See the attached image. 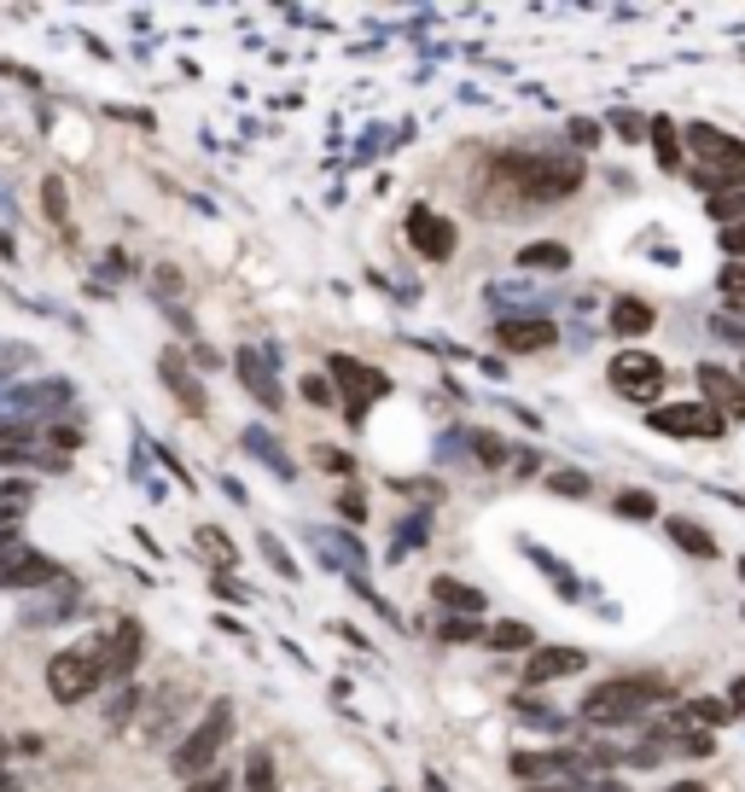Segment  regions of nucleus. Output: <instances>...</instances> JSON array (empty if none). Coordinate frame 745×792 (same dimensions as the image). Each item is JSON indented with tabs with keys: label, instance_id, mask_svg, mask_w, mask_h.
Returning <instances> with one entry per match:
<instances>
[{
	"label": "nucleus",
	"instance_id": "412c9836",
	"mask_svg": "<svg viewBox=\"0 0 745 792\" xmlns=\"http://www.w3.org/2000/svg\"><path fill=\"white\" fill-rule=\"evenodd\" d=\"M245 792H280L268 746H251V751H245Z\"/></svg>",
	"mask_w": 745,
	"mask_h": 792
},
{
	"label": "nucleus",
	"instance_id": "f704fd0d",
	"mask_svg": "<svg viewBox=\"0 0 745 792\" xmlns=\"http://www.w3.org/2000/svg\"><path fill=\"white\" fill-rule=\"evenodd\" d=\"M612 129L624 134V140H647V134H640V129H647V117H635V111H617V117H612Z\"/></svg>",
	"mask_w": 745,
	"mask_h": 792
},
{
	"label": "nucleus",
	"instance_id": "ea45409f",
	"mask_svg": "<svg viewBox=\"0 0 745 792\" xmlns=\"http://www.w3.org/2000/svg\"><path fill=\"white\" fill-rule=\"evenodd\" d=\"M0 76H18L24 88H41V76H35L30 65H12V58H0Z\"/></svg>",
	"mask_w": 745,
	"mask_h": 792
},
{
	"label": "nucleus",
	"instance_id": "ddd939ff",
	"mask_svg": "<svg viewBox=\"0 0 745 792\" xmlns=\"http://www.w3.org/2000/svg\"><path fill=\"white\" fill-rule=\"evenodd\" d=\"M553 338H559V327H553V321H542V315H512V321H501V327H495V344H501V350H512V356L548 350Z\"/></svg>",
	"mask_w": 745,
	"mask_h": 792
},
{
	"label": "nucleus",
	"instance_id": "6ab92c4d",
	"mask_svg": "<svg viewBox=\"0 0 745 792\" xmlns=\"http://www.w3.org/2000/svg\"><path fill=\"white\" fill-rule=\"evenodd\" d=\"M670 542H676V547H688L693 560H716V554H722L716 536L705 531V524H693V519H670Z\"/></svg>",
	"mask_w": 745,
	"mask_h": 792
},
{
	"label": "nucleus",
	"instance_id": "a19ab883",
	"mask_svg": "<svg viewBox=\"0 0 745 792\" xmlns=\"http://www.w3.org/2000/svg\"><path fill=\"white\" fill-rule=\"evenodd\" d=\"M227 786H234V781H227V775H216V769H210V775H198V781L186 786V792H227Z\"/></svg>",
	"mask_w": 745,
	"mask_h": 792
},
{
	"label": "nucleus",
	"instance_id": "a878e982",
	"mask_svg": "<svg viewBox=\"0 0 745 792\" xmlns=\"http://www.w3.org/2000/svg\"><path fill=\"white\" fill-rule=\"evenodd\" d=\"M652 147H658V164H665V170H676V158H681V140H676V123H670V117H652Z\"/></svg>",
	"mask_w": 745,
	"mask_h": 792
},
{
	"label": "nucleus",
	"instance_id": "2f4dec72",
	"mask_svg": "<svg viewBox=\"0 0 745 792\" xmlns=\"http://www.w3.org/2000/svg\"><path fill=\"white\" fill-rule=\"evenodd\" d=\"M303 397L315 402V409H333V402H338V391H333V379H326V373H309L303 379Z\"/></svg>",
	"mask_w": 745,
	"mask_h": 792
},
{
	"label": "nucleus",
	"instance_id": "09e8293b",
	"mask_svg": "<svg viewBox=\"0 0 745 792\" xmlns=\"http://www.w3.org/2000/svg\"><path fill=\"white\" fill-rule=\"evenodd\" d=\"M0 758H7V740H0Z\"/></svg>",
	"mask_w": 745,
	"mask_h": 792
},
{
	"label": "nucleus",
	"instance_id": "4c0bfd02",
	"mask_svg": "<svg viewBox=\"0 0 745 792\" xmlns=\"http://www.w3.org/2000/svg\"><path fill=\"white\" fill-rule=\"evenodd\" d=\"M722 251H728V257H745V221H734V228H722Z\"/></svg>",
	"mask_w": 745,
	"mask_h": 792
},
{
	"label": "nucleus",
	"instance_id": "9b49d317",
	"mask_svg": "<svg viewBox=\"0 0 745 792\" xmlns=\"http://www.w3.org/2000/svg\"><path fill=\"white\" fill-rule=\"evenodd\" d=\"M699 391H705V409L722 414V420H745V379H734L728 368L705 361L699 368Z\"/></svg>",
	"mask_w": 745,
	"mask_h": 792
},
{
	"label": "nucleus",
	"instance_id": "4468645a",
	"mask_svg": "<svg viewBox=\"0 0 745 792\" xmlns=\"http://www.w3.org/2000/svg\"><path fill=\"white\" fill-rule=\"evenodd\" d=\"M583 664H589L583 647H536V653L525 659V682L542 687V682H559V676H576Z\"/></svg>",
	"mask_w": 745,
	"mask_h": 792
},
{
	"label": "nucleus",
	"instance_id": "f3484780",
	"mask_svg": "<svg viewBox=\"0 0 745 792\" xmlns=\"http://www.w3.org/2000/svg\"><path fill=\"white\" fill-rule=\"evenodd\" d=\"M652 327H658V310L647 297H617L612 303V333L617 338H647Z\"/></svg>",
	"mask_w": 745,
	"mask_h": 792
},
{
	"label": "nucleus",
	"instance_id": "c756f323",
	"mask_svg": "<svg viewBox=\"0 0 745 792\" xmlns=\"http://www.w3.org/2000/svg\"><path fill=\"white\" fill-rule=\"evenodd\" d=\"M617 513H624V519H652L658 513V496L652 490H624V496H617Z\"/></svg>",
	"mask_w": 745,
	"mask_h": 792
},
{
	"label": "nucleus",
	"instance_id": "f03ea898",
	"mask_svg": "<svg viewBox=\"0 0 745 792\" xmlns=\"http://www.w3.org/2000/svg\"><path fill=\"white\" fill-rule=\"evenodd\" d=\"M652 699H665V682L658 676H612V682H600L594 694L583 699V723H600V728L635 723Z\"/></svg>",
	"mask_w": 745,
	"mask_h": 792
},
{
	"label": "nucleus",
	"instance_id": "cd10ccee",
	"mask_svg": "<svg viewBox=\"0 0 745 792\" xmlns=\"http://www.w3.org/2000/svg\"><path fill=\"white\" fill-rule=\"evenodd\" d=\"M198 547H204V554H210L216 565H234V560H239L234 536H227V531H216V524H204V531H198Z\"/></svg>",
	"mask_w": 745,
	"mask_h": 792
},
{
	"label": "nucleus",
	"instance_id": "72a5a7b5",
	"mask_svg": "<svg viewBox=\"0 0 745 792\" xmlns=\"http://www.w3.org/2000/svg\"><path fill=\"white\" fill-rule=\"evenodd\" d=\"M262 554L274 560V572H280V577H298V560H292V554H285V547H280V536H262Z\"/></svg>",
	"mask_w": 745,
	"mask_h": 792
},
{
	"label": "nucleus",
	"instance_id": "37998d69",
	"mask_svg": "<svg viewBox=\"0 0 745 792\" xmlns=\"http://www.w3.org/2000/svg\"><path fill=\"white\" fill-rule=\"evenodd\" d=\"M338 513H344V519H367V507H361V496H356V490H349V496L338 501Z\"/></svg>",
	"mask_w": 745,
	"mask_h": 792
},
{
	"label": "nucleus",
	"instance_id": "7c9ffc66",
	"mask_svg": "<svg viewBox=\"0 0 745 792\" xmlns=\"http://www.w3.org/2000/svg\"><path fill=\"white\" fill-rule=\"evenodd\" d=\"M688 717H693V723H711V728H716V723H728L734 710H728V699H688Z\"/></svg>",
	"mask_w": 745,
	"mask_h": 792
},
{
	"label": "nucleus",
	"instance_id": "9d476101",
	"mask_svg": "<svg viewBox=\"0 0 745 792\" xmlns=\"http://www.w3.org/2000/svg\"><path fill=\"white\" fill-rule=\"evenodd\" d=\"M158 379L170 384V397L186 409V420H204V414H210V397H204V384L186 373V356H181V350H163V356H158Z\"/></svg>",
	"mask_w": 745,
	"mask_h": 792
},
{
	"label": "nucleus",
	"instance_id": "20e7f679",
	"mask_svg": "<svg viewBox=\"0 0 745 792\" xmlns=\"http://www.w3.org/2000/svg\"><path fill=\"white\" fill-rule=\"evenodd\" d=\"M326 379H333V391L344 384V420L349 425H361L367 420V402L390 391V379L372 373L367 361H356V356H326Z\"/></svg>",
	"mask_w": 745,
	"mask_h": 792
},
{
	"label": "nucleus",
	"instance_id": "bb28decb",
	"mask_svg": "<svg viewBox=\"0 0 745 792\" xmlns=\"http://www.w3.org/2000/svg\"><path fill=\"white\" fill-rule=\"evenodd\" d=\"M466 443H472V455H478V466H507V460H512V449H507L495 432H472Z\"/></svg>",
	"mask_w": 745,
	"mask_h": 792
},
{
	"label": "nucleus",
	"instance_id": "7ed1b4c3",
	"mask_svg": "<svg viewBox=\"0 0 745 792\" xmlns=\"http://www.w3.org/2000/svg\"><path fill=\"white\" fill-rule=\"evenodd\" d=\"M99 676H106V664H99V653H82V647H65V653L47 659V694L58 705H82L99 687Z\"/></svg>",
	"mask_w": 745,
	"mask_h": 792
},
{
	"label": "nucleus",
	"instance_id": "39448f33",
	"mask_svg": "<svg viewBox=\"0 0 745 792\" xmlns=\"http://www.w3.org/2000/svg\"><path fill=\"white\" fill-rule=\"evenodd\" d=\"M606 379H612V391L617 397H629V402H658V391H665V361L647 356V350H617L606 361Z\"/></svg>",
	"mask_w": 745,
	"mask_h": 792
},
{
	"label": "nucleus",
	"instance_id": "2eb2a0df",
	"mask_svg": "<svg viewBox=\"0 0 745 792\" xmlns=\"http://www.w3.org/2000/svg\"><path fill=\"white\" fill-rule=\"evenodd\" d=\"M53 577V560L35 554V547H18L12 560H0V588H41Z\"/></svg>",
	"mask_w": 745,
	"mask_h": 792
},
{
	"label": "nucleus",
	"instance_id": "1a4fd4ad",
	"mask_svg": "<svg viewBox=\"0 0 745 792\" xmlns=\"http://www.w3.org/2000/svg\"><path fill=\"white\" fill-rule=\"evenodd\" d=\"M234 373H239V384L262 402L268 414H280V397H285V391H280V379H274V356L245 344V350H234Z\"/></svg>",
	"mask_w": 745,
	"mask_h": 792
},
{
	"label": "nucleus",
	"instance_id": "e433bc0d",
	"mask_svg": "<svg viewBox=\"0 0 745 792\" xmlns=\"http://www.w3.org/2000/svg\"><path fill=\"white\" fill-rule=\"evenodd\" d=\"M571 140H576V147H600V123H589V117H576V123H571Z\"/></svg>",
	"mask_w": 745,
	"mask_h": 792
},
{
	"label": "nucleus",
	"instance_id": "4be33fe9",
	"mask_svg": "<svg viewBox=\"0 0 745 792\" xmlns=\"http://www.w3.org/2000/svg\"><path fill=\"white\" fill-rule=\"evenodd\" d=\"M245 449H251V455H262V466H268V473L292 478V460H285V449H280V443L262 432V425H251V432H245Z\"/></svg>",
	"mask_w": 745,
	"mask_h": 792
},
{
	"label": "nucleus",
	"instance_id": "79ce46f5",
	"mask_svg": "<svg viewBox=\"0 0 745 792\" xmlns=\"http://www.w3.org/2000/svg\"><path fill=\"white\" fill-rule=\"evenodd\" d=\"M111 117H117V123H140V129H152V111H129V106H117Z\"/></svg>",
	"mask_w": 745,
	"mask_h": 792
},
{
	"label": "nucleus",
	"instance_id": "49530a36",
	"mask_svg": "<svg viewBox=\"0 0 745 792\" xmlns=\"http://www.w3.org/2000/svg\"><path fill=\"white\" fill-rule=\"evenodd\" d=\"M670 792H705V786H699V781H681V786H670Z\"/></svg>",
	"mask_w": 745,
	"mask_h": 792
},
{
	"label": "nucleus",
	"instance_id": "de8ad7c7",
	"mask_svg": "<svg viewBox=\"0 0 745 792\" xmlns=\"http://www.w3.org/2000/svg\"><path fill=\"white\" fill-rule=\"evenodd\" d=\"M536 792H571V786H536Z\"/></svg>",
	"mask_w": 745,
	"mask_h": 792
},
{
	"label": "nucleus",
	"instance_id": "0eeeda50",
	"mask_svg": "<svg viewBox=\"0 0 745 792\" xmlns=\"http://www.w3.org/2000/svg\"><path fill=\"white\" fill-rule=\"evenodd\" d=\"M408 246L420 251L425 262H449L454 246H461V234H454V221L438 216V210H425V205H413L408 210Z\"/></svg>",
	"mask_w": 745,
	"mask_h": 792
},
{
	"label": "nucleus",
	"instance_id": "a211bd4d",
	"mask_svg": "<svg viewBox=\"0 0 745 792\" xmlns=\"http://www.w3.org/2000/svg\"><path fill=\"white\" fill-rule=\"evenodd\" d=\"M431 600H443L449 612H461V618H478L484 612V588H472V583H461V577H438L431 583Z\"/></svg>",
	"mask_w": 745,
	"mask_h": 792
},
{
	"label": "nucleus",
	"instance_id": "dca6fc26",
	"mask_svg": "<svg viewBox=\"0 0 745 792\" xmlns=\"http://www.w3.org/2000/svg\"><path fill=\"white\" fill-rule=\"evenodd\" d=\"M140 647H147V629H140L134 618H122V623H117V636H111V653H99L106 676H129L134 659H140Z\"/></svg>",
	"mask_w": 745,
	"mask_h": 792
},
{
	"label": "nucleus",
	"instance_id": "473e14b6",
	"mask_svg": "<svg viewBox=\"0 0 745 792\" xmlns=\"http://www.w3.org/2000/svg\"><path fill=\"white\" fill-rule=\"evenodd\" d=\"M443 641H449V647H461V641H484V629H478V618H454V623H443Z\"/></svg>",
	"mask_w": 745,
	"mask_h": 792
},
{
	"label": "nucleus",
	"instance_id": "c9c22d12",
	"mask_svg": "<svg viewBox=\"0 0 745 792\" xmlns=\"http://www.w3.org/2000/svg\"><path fill=\"white\" fill-rule=\"evenodd\" d=\"M553 490L559 496H589V478L583 473H553Z\"/></svg>",
	"mask_w": 745,
	"mask_h": 792
},
{
	"label": "nucleus",
	"instance_id": "c85d7f7f",
	"mask_svg": "<svg viewBox=\"0 0 745 792\" xmlns=\"http://www.w3.org/2000/svg\"><path fill=\"white\" fill-rule=\"evenodd\" d=\"M711 216L722 221V228H734V221H745V187H728L711 198Z\"/></svg>",
	"mask_w": 745,
	"mask_h": 792
},
{
	"label": "nucleus",
	"instance_id": "b1692460",
	"mask_svg": "<svg viewBox=\"0 0 745 792\" xmlns=\"http://www.w3.org/2000/svg\"><path fill=\"white\" fill-rule=\"evenodd\" d=\"M519 269H571V251L553 246V239H536V246L519 251Z\"/></svg>",
	"mask_w": 745,
	"mask_h": 792
},
{
	"label": "nucleus",
	"instance_id": "a18cd8bd",
	"mask_svg": "<svg viewBox=\"0 0 745 792\" xmlns=\"http://www.w3.org/2000/svg\"><path fill=\"white\" fill-rule=\"evenodd\" d=\"M722 286H728V292H745V269H739V262L728 269V280H722Z\"/></svg>",
	"mask_w": 745,
	"mask_h": 792
},
{
	"label": "nucleus",
	"instance_id": "f257e3e1",
	"mask_svg": "<svg viewBox=\"0 0 745 792\" xmlns=\"http://www.w3.org/2000/svg\"><path fill=\"white\" fill-rule=\"evenodd\" d=\"M227 740H234V699H210V705H204V717H198L193 728H186L181 746L170 751V769H175L181 781L210 775Z\"/></svg>",
	"mask_w": 745,
	"mask_h": 792
},
{
	"label": "nucleus",
	"instance_id": "5701e85b",
	"mask_svg": "<svg viewBox=\"0 0 745 792\" xmlns=\"http://www.w3.org/2000/svg\"><path fill=\"white\" fill-rule=\"evenodd\" d=\"M565 763H571L565 751H519V758H512V775L542 781V775H553V769H565Z\"/></svg>",
	"mask_w": 745,
	"mask_h": 792
},
{
	"label": "nucleus",
	"instance_id": "c03bdc74",
	"mask_svg": "<svg viewBox=\"0 0 745 792\" xmlns=\"http://www.w3.org/2000/svg\"><path fill=\"white\" fill-rule=\"evenodd\" d=\"M728 710H745V676L728 687Z\"/></svg>",
	"mask_w": 745,
	"mask_h": 792
},
{
	"label": "nucleus",
	"instance_id": "aec40b11",
	"mask_svg": "<svg viewBox=\"0 0 745 792\" xmlns=\"http://www.w3.org/2000/svg\"><path fill=\"white\" fill-rule=\"evenodd\" d=\"M484 641L495 647V653H536V629H530V623H512V618L495 623Z\"/></svg>",
	"mask_w": 745,
	"mask_h": 792
},
{
	"label": "nucleus",
	"instance_id": "6e6552de",
	"mask_svg": "<svg viewBox=\"0 0 745 792\" xmlns=\"http://www.w3.org/2000/svg\"><path fill=\"white\" fill-rule=\"evenodd\" d=\"M688 147L705 158V175H745V147L734 134H722L711 123H693L688 129Z\"/></svg>",
	"mask_w": 745,
	"mask_h": 792
},
{
	"label": "nucleus",
	"instance_id": "58836bf2",
	"mask_svg": "<svg viewBox=\"0 0 745 792\" xmlns=\"http://www.w3.org/2000/svg\"><path fill=\"white\" fill-rule=\"evenodd\" d=\"M315 460L326 466V473H349V455H344V449H326V443L315 449Z\"/></svg>",
	"mask_w": 745,
	"mask_h": 792
},
{
	"label": "nucleus",
	"instance_id": "f8f14e48",
	"mask_svg": "<svg viewBox=\"0 0 745 792\" xmlns=\"http://www.w3.org/2000/svg\"><path fill=\"white\" fill-rule=\"evenodd\" d=\"M181 705H186V687L170 682V687H158L152 705L140 710V746H163L175 735V717H181Z\"/></svg>",
	"mask_w": 745,
	"mask_h": 792
},
{
	"label": "nucleus",
	"instance_id": "423d86ee",
	"mask_svg": "<svg viewBox=\"0 0 745 792\" xmlns=\"http://www.w3.org/2000/svg\"><path fill=\"white\" fill-rule=\"evenodd\" d=\"M652 432H665V437H722V414H711L705 402H665V409H652L647 414Z\"/></svg>",
	"mask_w": 745,
	"mask_h": 792
},
{
	"label": "nucleus",
	"instance_id": "393cba45",
	"mask_svg": "<svg viewBox=\"0 0 745 792\" xmlns=\"http://www.w3.org/2000/svg\"><path fill=\"white\" fill-rule=\"evenodd\" d=\"M41 210L53 216V228L65 234V239L76 234V228H71V205H65V181H41Z\"/></svg>",
	"mask_w": 745,
	"mask_h": 792
}]
</instances>
